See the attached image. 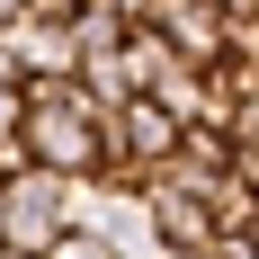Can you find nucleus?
<instances>
[{
	"instance_id": "obj_5",
	"label": "nucleus",
	"mask_w": 259,
	"mask_h": 259,
	"mask_svg": "<svg viewBox=\"0 0 259 259\" xmlns=\"http://www.w3.org/2000/svg\"><path fill=\"white\" fill-rule=\"evenodd\" d=\"M27 18H36V9H27V0H0V36H18Z\"/></svg>"
},
{
	"instance_id": "obj_1",
	"label": "nucleus",
	"mask_w": 259,
	"mask_h": 259,
	"mask_svg": "<svg viewBox=\"0 0 259 259\" xmlns=\"http://www.w3.org/2000/svg\"><path fill=\"white\" fill-rule=\"evenodd\" d=\"M18 161L63 170V179H107V116L90 107L80 80H36L18 116Z\"/></svg>"
},
{
	"instance_id": "obj_4",
	"label": "nucleus",
	"mask_w": 259,
	"mask_h": 259,
	"mask_svg": "<svg viewBox=\"0 0 259 259\" xmlns=\"http://www.w3.org/2000/svg\"><path fill=\"white\" fill-rule=\"evenodd\" d=\"M152 233L170 241L179 259H214V250H224L214 206H206V197H188V188H170V179H152Z\"/></svg>"
},
{
	"instance_id": "obj_3",
	"label": "nucleus",
	"mask_w": 259,
	"mask_h": 259,
	"mask_svg": "<svg viewBox=\"0 0 259 259\" xmlns=\"http://www.w3.org/2000/svg\"><path fill=\"white\" fill-rule=\"evenodd\" d=\"M152 36H170V45L188 54V63H197V72H206V63H224V36H233V9H224V0H152Z\"/></svg>"
},
{
	"instance_id": "obj_2",
	"label": "nucleus",
	"mask_w": 259,
	"mask_h": 259,
	"mask_svg": "<svg viewBox=\"0 0 259 259\" xmlns=\"http://www.w3.org/2000/svg\"><path fill=\"white\" fill-rule=\"evenodd\" d=\"M72 224H80V179H63V170H36V161L0 179V241H9L18 259H45L54 241L72 233Z\"/></svg>"
},
{
	"instance_id": "obj_6",
	"label": "nucleus",
	"mask_w": 259,
	"mask_h": 259,
	"mask_svg": "<svg viewBox=\"0 0 259 259\" xmlns=\"http://www.w3.org/2000/svg\"><path fill=\"white\" fill-rule=\"evenodd\" d=\"M99 9H125V18H134V27L152 18V0H99Z\"/></svg>"
},
{
	"instance_id": "obj_7",
	"label": "nucleus",
	"mask_w": 259,
	"mask_h": 259,
	"mask_svg": "<svg viewBox=\"0 0 259 259\" xmlns=\"http://www.w3.org/2000/svg\"><path fill=\"white\" fill-rule=\"evenodd\" d=\"M0 259H18V250H9V241H0Z\"/></svg>"
}]
</instances>
